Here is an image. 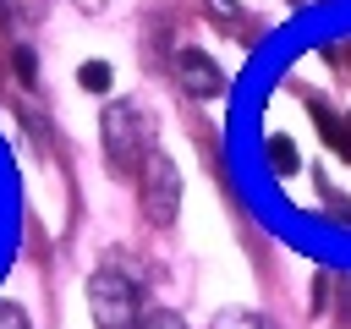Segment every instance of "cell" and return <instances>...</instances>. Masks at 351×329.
I'll return each mask as SVG.
<instances>
[{"mask_svg": "<svg viewBox=\"0 0 351 329\" xmlns=\"http://www.w3.org/2000/svg\"><path fill=\"white\" fill-rule=\"evenodd\" d=\"M88 307L99 329H137L143 324V274L126 258H104L88 280Z\"/></svg>", "mask_w": 351, "mask_h": 329, "instance_id": "obj_1", "label": "cell"}, {"mask_svg": "<svg viewBox=\"0 0 351 329\" xmlns=\"http://www.w3.org/2000/svg\"><path fill=\"white\" fill-rule=\"evenodd\" d=\"M208 329H269V324H263V318H258L252 307H219Z\"/></svg>", "mask_w": 351, "mask_h": 329, "instance_id": "obj_5", "label": "cell"}, {"mask_svg": "<svg viewBox=\"0 0 351 329\" xmlns=\"http://www.w3.org/2000/svg\"><path fill=\"white\" fill-rule=\"evenodd\" d=\"M269 159H274V170H296V148H291L285 137H274V143H269Z\"/></svg>", "mask_w": 351, "mask_h": 329, "instance_id": "obj_7", "label": "cell"}, {"mask_svg": "<svg viewBox=\"0 0 351 329\" xmlns=\"http://www.w3.org/2000/svg\"><path fill=\"white\" fill-rule=\"evenodd\" d=\"M99 132H104V159H110L121 175H137V170L148 164V154H154V132H148V115H143L132 99H115V104L104 110Z\"/></svg>", "mask_w": 351, "mask_h": 329, "instance_id": "obj_2", "label": "cell"}, {"mask_svg": "<svg viewBox=\"0 0 351 329\" xmlns=\"http://www.w3.org/2000/svg\"><path fill=\"white\" fill-rule=\"evenodd\" d=\"M77 82H82L88 93H104V88H110V66H104V60H88V66L77 71Z\"/></svg>", "mask_w": 351, "mask_h": 329, "instance_id": "obj_6", "label": "cell"}, {"mask_svg": "<svg viewBox=\"0 0 351 329\" xmlns=\"http://www.w3.org/2000/svg\"><path fill=\"white\" fill-rule=\"evenodd\" d=\"M208 16H214V22H225V27H241V11H236V0H208Z\"/></svg>", "mask_w": 351, "mask_h": 329, "instance_id": "obj_8", "label": "cell"}, {"mask_svg": "<svg viewBox=\"0 0 351 329\" xmlns=\"http://www.w3.org/2000/svg\"><path fill=\"white\" fill-rule=\"evenodd\" d=\"M0 329H27V318H22L16 302H0Z\"/></svg>", "mask_w": 351, "mask_h": 329, "instance_id": "obj_10", "label": "cell"}, {"mask_svg": "<svg viewBox=\"0 0 351 329\" xmlns=\"http://www.w3.org/2000/svg\"><path fill=\"white\" fill-rule=\"evenodd\" d=\"M137 197H143V214L148 225H176V208H181V175L165 154H148V164L137 170Z\"/></svg>", "mask_w": 351, "mask_h": 329, "instance_id": "obj_3", "label": "cell"}, {"mask_svg": "<svg viewBox=\"0 0 351 329\" xmlns=\"http://www.w3.org/2000/svg\"><path fill=\"white\" fill-rule=\"evenodd\" d=\"M170 71H176V88L192 93V99H214L225 88V71L203 55V49H176L170 55Z\"/></svg>", "mask_w": 351, "mask_h": 329, "instance_id": "obj_4", "label": "cell"}, {"mask_svg": "<svg viewBox=\"0 0 351 329\" xmlns=\"http://www.w3.org/2000/svg\"><path fill=\"white\" fill-rule=\"evenodd\" d=\"M137 329H186V324H181L176 313H143V324H137Z\"/></svg>", "mask_w": 351, "mask_h": 329, "instance_id": "obj_9", "label": "cell"}]
</instances>
